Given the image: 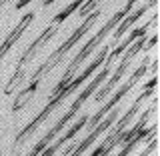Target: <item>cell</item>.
<instances>
[{"instance_id": "1", "label": "cell", "mask_w": 160, "mask_h": 156, "mask_svg": "<svg viewBox=\"0 0 160 156\" xmlns=\"http://www.w3.org/2000/svg\"><path fill=\"white\" fill-rule=\"evenodd\" d=\"M136 2H138V0H128V2L124 4V8H122V10H118V12L114 14L112 18H108V22L104 24V26L100 28L98 32L94 34V36L90 38L86 44H84V46H82V50H80V52L76 54V56L72 58V62L68 64V68H66V72H64L62 80H60V82L56 84V86H54V90L50 92V96H54V94H58L60 90H62V88H64V86H66V84L70 82V80H72L74 72H76V70L80 68V64H84V60H86V58L90 56V54H92L94 50H96V46H100V44L104 42V38H106L108 34L112 32V28H116V26H118V24H120V20H122L124 16H128V14L132 12V8H134V4H136Z\"/></svg>"}, {"instance_id": "2", "label": "cell", "mask_w": 160, "mask_h": 156, "mask_svg": "<svg viewBox=\"0 0 160 156\" xmlns=\"http://www.w3.org/2000/svg\"><path fill=\"white\" fill-rule=\"evenodd\" d=\"M110 68H112V66H108V64H104L102 72H100V74H96V78H94L92 82H90L88 86H86V88H84L82 92H80L78 96H76V100L72 102V106L68 108V112L64 114V116L60 118L58 122L54 124V126L50 128V130H48L46 134H44L42 138L38 140V142H36V146H34L32 150H30V152H28L26 156H38V154L42 152L44 148L48 146V142H52V140H56V136H58V134H60V132H62V130H64V128H66L68 124H70V120H72V118H76V114L80 112V108L84 106V102H86V100H88L90 96H92V92H94V90H98L100 86H102V82H104V80L108 78V74H110Z\"/></svg>"}, {"instance_id": "3", "label": "cell", "mask_w": 160, "mask_h": 156, "mask_svg": "<svg viewBox=\"0 0 160 156\" xmlns=\"http://www.w3.org/2000/svg\"><path fill=\"white\" fill-rule=\"evenodd\" d=\"M100 14H102V10H100V8H94L90 14H86V16H84V20H82V24H80V28L74 30V32L70 34V38L66 40V42H64L62 46H58V48H56V50H54V52L46 58V62L40 64V66L34 70L32 74H30V80H42V78H44V74L52 72V70L56 68L60 62H64V56H66L70 50L74 48V44L80 42V38H82L84 34H86L88 30L94 26V22H96V20L100 18Z\"/></svg>"}, {"instance_id": "4", "label": "cell", "mask_w": 160, "mask_h": 156, "mask_svg": "<svg viewBox=\"0 0 160 156\" xmlns=\"http://www.w3.org/2000/svg\"><path fill=\"white\" fill-rule=\"evenodd\" d=\"M154 86H156V74H152V76H150V80L144 84V88H142V94H140V96L134 100V104L128 108V112L124 114V116L120 118L118 122H114V130H110L108 136L102 140V144H100L96 150H92V154H90V156H108L110 152H112L116 138L124 132V130H126V126L132 122V118L138 114V110H140V106L144 104V100L150 98V96H154Z\"/></svg>"}, {"instance_id": "5", "label": "cell", "mask_w": 160, "mask_h": 156, "mask_svg": "<svg viewBox=\"0 0 160 156\" xmlns=\"http://www.w3.org/2000/svg\"><path fill=\"white\" fill-rule=\"evenodd\" d=\"M56 32H58V28H56V26H50V28H46V30H44V32L40 34V36H38V38L34 40V42H32V44H30V46H28V48L22 52L20 60L16 62L14 74L10 76L8 84L4 86V94H6V96H8V94H12L14 90H16V88L20 86V84H22L24 76H26V66H28L30 62H32V58L36 56V52H38V50L42 48V46H44V44H46V42H48V40L52 38V36H56Z\"/></svg>"}, {"instance_id": "6", "label": "cell", "mask_w": 160, "mask_h": 156, "mask_svg": "<svg viewBox=\"0 0 160 156\" xmlns=\"http://www.w3.org/2000/svg\"><path fill=\"white\" fill-rule=\"evenodd\" d=\"M148 64H150V58H144V60H142V64H140V66H138V68L132 72V76H130V78L126 80V82H124L122 86H120V88L116 90V92L112 94V98H110L108 102L104 104V106L100 108V110H98L96 114H94L92 118H88L86 126H88L90 130H92L94 126H96V124H98V122H100V120H102L104 116H106V114H108L112 108H116V104H118V102H120V100H122L124 96H126V94H130V90H132L134 86H136V84H138V80L142 78L144 74H146V70H148Z\"/></svg>"}, {"instance_id": "7", "label": "cell", "mask_w": 160, "mask_h": 156, "mask_svg": "<svg viewBox=\"0 0 160 156\" xmlns=\"http://www.w3.org/2000/svg\"><path fill=\"white\" fill-rule=\"evenodd\" d=\"M142 50H146V36L138 38L136 42H134V44H130V46H128V48L122 52V62H120V66L116 68V72H114L112 76L108 78V82H106L102 88L98 90V94L94 96V102H102V100L106 98L110 92H112V88L116 86V84L120 82V80H122V76L126 74V70L130 68V64H132V60L136 58L138 54L142 52Z\"/></svg>"}, {"instance_id": "8", "label": "cell", "mask_w": 160, "mask_h": 156, "mask_svg": "<svg viewBox=\"0 0 160 156\" xmlns=\"http://www.w3.org/2000/svg\"><path fill=\"white\" fill-rule=\"evenodd\" d=\"M118 114H120V110H118V108H112V110H110V112L106 114V118H102V120H100L96 126H94V128L88 132V136L84 138L82 142H78L76 146H74V150H72V152H70L68 156H82V154H84V152H86V150H88V148L94 144V140H98L100 134L112 128V124L118 120Z\"/></svg>"}, {"instance_id": "9", "label": "cell", "mask_w": 160, "mask_h": 156, "mask_svg": "<svg viewBox=\"0 0 160 156\" xmlns=\"http://www.w3.org/2000/svg\"><path fill=\"white\" fill-rule=\"evenodd\" d=\"M32 20H34V12H26L22 18H20V22L16 24V28H14L12 32L8 34V38L4 40L2 44H0V60H2L4 56H6V54L10 52V50H12V46H14V44H16L18 40L22 38V34L26 32V28L30 26V24H32Z\"/></svg>"}, {"instance_id": "10", "label": "cell", "mask_w": 160, "mask_h": 156, "mask_svg": "<svg viewBox=\"0 0 160 156\" xmlns=\"http://www.w3.org/2000/svg\"><path fill=\"white\" fill-rule=\"evenodd\" d=\"M150 8H154V6H152V4H150V2H144L142 6H138L136 10H132V12H130L128 16H124L122 20H120V24H118V26H116V30H114V36H112V42H114V44H118L120 40H122V36H124V34L128 32V28L132 26V24H136L138 20L142 18V16H144V14L148 12Z\"/></svg>"}, {"instance_id": "11", "label": "cell", "mask_w": 160, "mask_h": 156, "mask_svg": "<svg viewBox=\"0 0 160 156\" xmlns=\"http://www.w3.org/2000/svg\"><path fill=\"white\" fill-rule=\"evenodd\" d=\"M38 84H40V80H30V82H28L22 90H20V92H16V98H14V104H12V112H14V114L20 112V110H22V108L30 102V98L34 96Z\"/></svg>"}, {"instance_id": "12", "label": "cell", "mask_w": 160, "mask_h": 156, "mask_svg": "<svg viewBox=\"0 0 160 156\" xmlns=\"http://www.w3.org/2000/svg\"><path fill=\"white\" fill-rule=\"evenodd\" d=\"M84 2H86V0H74V2H70L66 8H64V10H60V12L56 14V16H54V24H60V22H64V20H66V18L70 16V14H74V12H76V10H78L80 6H82Z\"/></svg>"}, {"instance_id": "13", "label": "cell", "mask_w": 160, "mask_h": 156, "mask_svg": "<svg viewBox=\"0 0 160 156\" xmlns=\"http://www.w3.org/2000/svg\"><path fill=\"white\" fill-rule=\"evenodd\" d=\"M98 2H102V0H86V2H84L82 6H80V8L76 10V12H78V16H80V18H84L86 14H90L94 8H98V6H96Z\"/></svg>"}, {"instance_id": "14", "label": "cell", "mask_w": 160, "mask_h": 156, "mask_svg": "<svg viewBox=\"0 0 160 156\" xmlns=\"http://www.w3.org/2000/svg\"><path fill=\"white\" fill-rule=\"evenodd\" d=\"M154 150H156V134H152V136H150L148 144H146V148H144L138 156H152V154H154Z\"/></svg>"}, {"instance_id": "15", "label": "cell", "mask_w": 160, "mask_h": 156, "mask_svg": "<svg viewBox=\"0 0 160 156\" xmlns=\"http://www.w3.org/2000/svg\"><path fill=\"white\" fill-rule=\"evenodd\" d=\"M30 2H32V0H18V2H16V10H22V8L26 6V4H30Z\"/></svg>"}, {"instance_id": "16", "label": "cell", "mask_w": 160, "mask_h": 156, "mask_svg": "<svg viewBox=\"0 0 160 156\" xmlns=\"http://www.w3.org/2000/svg\"><path fill=\"white\" fill-rule=\"evenodd\" d=\"M56 0H42V6H50V4H54Z\"/></svg>"}]
</instances>
